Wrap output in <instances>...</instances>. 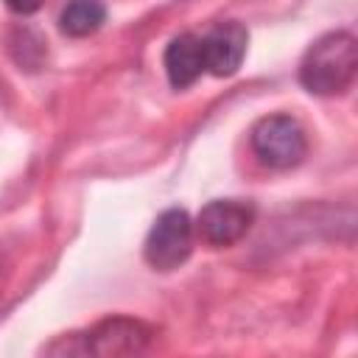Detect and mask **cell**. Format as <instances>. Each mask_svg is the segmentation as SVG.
Returning <instances> with one entry per match:
<instances>
[{"label": "cell", "mask_w": 358, "mask_h": 358, "mask_svg": "<svg viewBox=\"0 0 358 358\" xmlns=\"http://www.w3.org/2000/svg\"><path fill=\"white\" fill-rule=\"evenodd\" d=\"M358 70V42L350 31H330L319 36L302 56L299 81L313 95L344 92Z\"/></svg>", "instance_id": "1"}, {"label": "cell", "mask_w": 358, "mask_h": 358, "mask_svg": "<svg viewBox=\"0 0 358 358\" xmlns=\"http://www.w3.org/2000/svg\"><path fill=\"white\" fill-rule=\"evenodd\" d=\"M252 148L263 165L274 171H288L305 159L308 151L305 129L291 115L260 117L252 129Z\"/></svg>", "instance_id": "2"}, {"label": "cell", "mask_w": 358, "mask_h": 358, "mask_svg": "<svg viewBox=\"0 0 358 358\" xmlns=\"http://www.w3.org/2000/svg\"><path fill=\"white\" fill-rule=\"evenodd\" d=\"M193 249V221L182 207H168L157 215V221L151 224L145 243H143V255L145 263L157 271H173L179 268Z\"/></svg>", "instance_id": "3"}, {"label": "cell", "mask_w": 358, "mask_h": 358, "mask_svg": "<svg viewBox=\"0 0 358 358\" xmlns=\"http://www.w3.org/2000/svg\"><path fill=\"white\" fill-rule=\"evenodd\" d=\"M255 221V207L235 199H215L199 213V235L210 246H232L238 243Z\"/></svg>", "instance_id": "4"}, {"label": "cell", "mask_w": 358, "mask_h": 358, "mask_svg": "<svg viewBox=\"0 0 358 358\" xmlns=\"http://www.w3.org/2000/svg\"><path fill=\"white\" fill-rule=\"evenodd\" d=\"M246 42H249V34L241 22H218L213 31H207L201 36L207 73H213L218 78L238 73V67L246 56Z\"/></svg>", "instance_id": "5"}, {"label": "cell", "mask_w": 358, "mask_h": 358, "mask_svg": "<svg viewBox=\"0 0 358 358\" xmlns=\"http://www.w3.org/2000/svg\"><path fill=\"white\" fill-rule=\"evenodd\" d=\"M151 338V330L134 319H106L87 336V352L95 355H126L140 352Z\"/></svg>", "instance_id": "6"}, {"label": "cell", "mask_w": 358, "mask_h": 358, "mask_svg": "<svg viewBox=\"0 0 358 358\" xmlns=\"http://www.w3.org/2000/svg\"><path fill=\"white\" fill-rule=\"evenodd\" d=\"M162 62H165V73H168L171 87H176V90L190 87L201 73H207L201 36H196V34H179V36H173L168 42V48H165Z\"/></svg>", "instance_id": "7"}, {"label": "cell", "mask_w": 358, "mask_h": 358, "mask_svg": "<svg viewBox=\"0 0 358 358\" xmlns=\"http://www.w3.org/2000/svg\"><path fill=\"white\" fill-rule=\"evenodd\" d=\"M106 22V6L98 0H70L59 14V28L67 36H90Z\"/></svg>", "instance_id": "8"}, {"label": "cell", "mask_w": 358, "mask_h": 358, "mask_svg": "<svg viewBox=\"0 0 358 358\" xmlns=\"http://www.w3.org/2000/svg\"><path fill=\"white\" fill-rule=\"evenodd\" d=\"M6 6H8V11H14V14H34V11H39L42 8V3L45 0H3Z\"/></svg>", "instance_id": "9"}]
</instances>
